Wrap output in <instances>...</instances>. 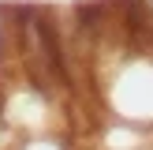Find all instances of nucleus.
Returning <instances> with one entry per match:
<instances>
[{
    "mask_svg": "<svg viewBox=\"0 0 153 150\" xmlns=\"http://www.w3.org/2000/svg\"><path fill=\"white\" fill-rule=\"evenodd\" d=\"M15 150H67V146L56 135H26V139L15 142Z\"/></svg>",
    "mask_w": 153,
    "mask_h": 150,
    "instance_id": "obj_2",
    "label": "nucleus"
},
{
    "mask_svg": "<svg viewBox=\"0 0 153 150\" xmlns=\"http://www.w3.org/2000/svg\"><path fill=\"white\" fill-rule=\"evenodd\" d=\"M15 68V41H11V4H0V86Z\"/></svg>",
    "mask_w": 153,
    "mask_h": 150,
    "instance_id": "obj_1",
    "label": "nucleus"
}]
</instances>
